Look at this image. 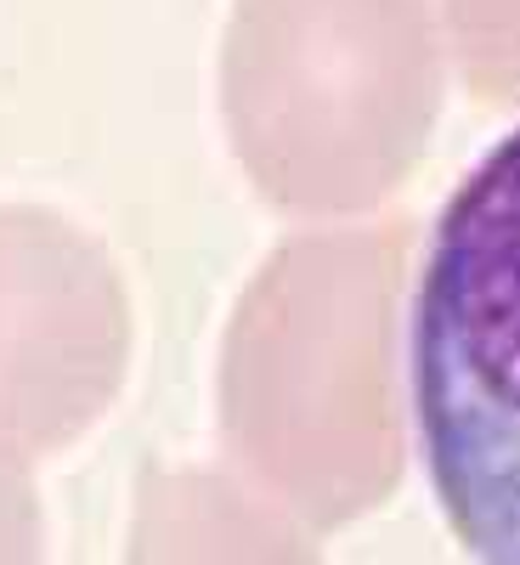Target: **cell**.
Instances as JSON below:
<instances>
[{
	"mask_svg": "<svg viewBox=\"0 0 520 565\" xmlns=\"http://www.w3.org/2000/svg\"><path fill=\"white\" fill-rule=\"evenodd\" d=\"M431 492L476 565H520V130L447 199L413 306Z\"/></svg>",
	"mask_w": 520,
	"mask_h": 565,
	"instance_id": "cell-1",
	"label": "cell"
}]
</instances>
